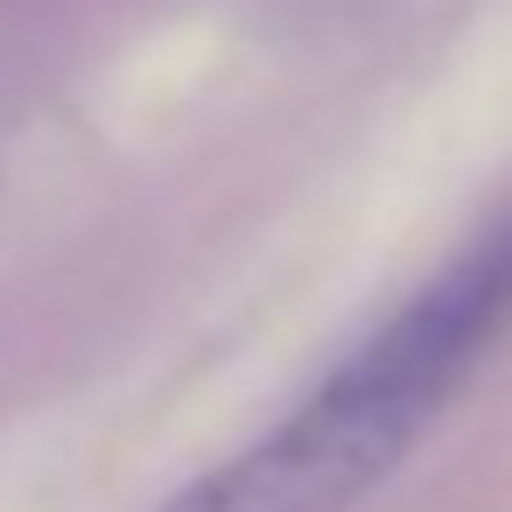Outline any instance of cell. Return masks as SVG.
Masks as SVG:
<instances>
[{"instance_id": "cell-1", "label": "cell", "mask_w": 512, "mask_h": 512, "mask_svg": "<svg viewBox=\"0 0 512 512\" xmlns=\"http://www.w3.org/2000/svg\"><path fill=\"white\" fill-rule=\"evenodd\" d=\"M512 323V204L400 302L288 421L190 477L162 512H358Z\"/></svg>"}]
</instances>
